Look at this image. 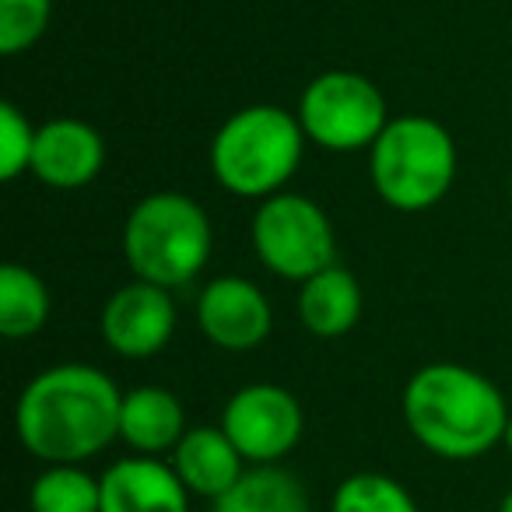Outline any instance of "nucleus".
Returning <instances> with one entry per match:
<instances>
[{"mask_svg":"<svg viewBox=\"0 0 512 512\" xmlns=\"http://www.w3.org/2000/svg\"><path fill=\"white\" fill-rule=\"evenodd\" d=\"M123 393L95 365L67 362L39 372L22 390L15 428L43 463H85L120 439Z\"/></svg>","mask_w":512,"mask_h":512,"instance_id":"f257e3e1","label":"nucleus"},{"mask_svg":"<svg viewBox=\"0 0 512 512\" xmlns=\"http://www.w3.org/2000/svg\"><path fill=\"white\" fill-rule=\"evenodd\" d=\"M512 414L491 379L456 362H432L404 386V421L439 460H477L505 442Z\"/></svg>","mask_w":512,"mask_h":512,"instance_id":"f03ea898","label":"nucleus"},{"mask_svg":"<svg viewBox=\"0 0 512 512\" xmlns=\"http://www.w3.org/2000/svg\"><path fill=\"white\" fill-rule=\"evenodd\" d=\"M306 151L299 116L281 106H246L218 127L211 141V172L235 197L267 200L285 190Z\"/></svg>","mask_w":512,"mask_h":512,"instance_id":"7ed1b4c3","label":"nucleus"},{"mask_svg":"<svg viewBox=\"0 0 512 512\" xmlns=\"http://www.w3.org/2000/svg\"><path fill=\"white\" fill-rule=\"evenodd\" d=\"M123 256L134 278L162 288H183L207 267L211 221L193 197L176 190L137 200L123 225Z\"/></svg>","mask_w":512,"mask_h":512,"instance_id":"20e7f679","label":"nucleus"},{"mask_svg":"<svg viewBox=\"0 0 512 512\" xmlns=\"http://www.w3.org/2000/svg\"><path fill=\"white\" fill-rule=\"evenodd\" d=\"M369 172L379 200L393 211H428L456 179L453 134L432 116H393L369 148Z\"/></svg>","mask_w":512,"mask_h":512,"instance_id":"39448f33","label":"nucleus"},{"mask_svg":"<svg viewBox=\"0 0 512 512\" xmlns=\"http://www.w3.org/2000/svg\"><path fill=\"white\" fill-rule=\"evenodd\" d=\"M253 249L260 264L288 281H309L337 264V235L327 211L302 193H274L253 214Z\"/></svg>","mask_w":512,"mask_h":512,"instance_id":"423d86ee","label":"nucleus"},{"mask_svg":"<svg viewBox=\"0 0 512 512\" xmlns=\"http://www.w3.org/2000/svg\"><path fill=\"white\" fill-rule=\"evenodd\" d=\"M295 116L306 130V141L337 155L372 148L390 123L383 92L355 71H327L313 78Z\"/></svg>","mask_w":512,"mask_h":512,"instance_id":"0eeeda50","label":"nucleus"},{"mask_svg":"<svg viewBox=\"0 0 512 512\" xmlns=\"http://www.w3.org/2000/svg\"><path fill=\"white\" fill-rule=\"evenodd\" d=\"M221 428L242 460L253 467H267L288 456L302 439V404L295 393L274 383H249L232 393L221 411Z\"/></svg>","mask_w":512,"mask_h":512,"instance_id":"6e6552de","label":"nucleus"},{"mask_svg":"<svg viewBox=\"0 0 512 512\" xmlns=\"http://www.w3.org/2000/svg\"><path fill=\"white\" fill-rule=\"evenodd\" d=\"M99 327L109 351L123 358H151L172 341L176 302H172L169 288L134 278L130 285L109 295V302L102 306Z\"/></svg>","mask_w":512,"mask_h":512,"instance_id":"1a4fd4ad","label":"nucleus"},{"mask_svg":"<svg viewBox=\"0 0 512 512\" xmlns=\"http://www.w3.org/2000/svg\"><path fill=\"white\" fill-rule=\"evenodd\" d=\"M197 323L214 348L253 351L267 341L274 316L267 295L253 281L225 274L204 285L197 299Z\"/></svg>","mask_w":512,"mask_h":512,"instance_id":"9d476101","label":"nucleus"},{"mask_svg":"<svg viewBox=\"0 0 512 512\" xmlns=\"http://www.w3.org/2000/svg\"><path fill=\"white\" fill-rule=\"evenodd\" d=\"M106 165V144L99 130L74 116H57L43 123L36 134L32 176L53 190H81Z\"/></svg>","mask_w":512,"mask_h":512,"instance_id":"9b49d317","label":"nucleus"},{"mask_svg":"<svg viewBox=\"0 0 512 512\" xmlns=\"http://www.w3.org/2000/svg\"><path fill=\"white\" fill-rule=\"evenodd\" d=\"M102 512H190V491L172 463L127 456L102 474Z\"/></svg>","mask_w":512,"mask_h":512,"instance_id":"f8f14e48","label":"nucleus"},{"mask_svg":"<svg viewBox=\"0 0 512 512\" xmlns=\"http://www.w3.org/2000/svg\"><path fill=\"white\" fill-rule=\"evenodd\" d=\"M169 456L172 470L186 484V491L211 498V502L225 495L246 474V467H242L246 460H242V453L235 449V442L228 439V432L221 425L186 428V435Z\"/></svg>","mask_w":512,"mask_h":512,"instance_id":"ddd939ff","label":"nucleus"},{"mask_svg":"<svg viewBox=\"0 0 512 512\" xmlns=\"http://www.w3.org/2000/svg\"><path fill=\"white\" fill-rule=\"evenodd\" d=\"M186 435L183 404L165 386H137L123 393L120 407V439L137 456H162L179 446Z\"/></svg>","mask_w":512,"mask_h":512,"instance_id":"4468645a","label":"nucleus"},{"mask_svg":"<svg viewBox=\"0 0 512 512\" xmlns=\"http://www.w3.org/2000/svg\"><path fill=\"white\" fill-rule=\"evenodd\" d=\"M362 306V285L341 264H330L327 271L313 274L299 288L302 327L313 337H323V341H334V337H344L348 330H355V323L362 320Z\"/></svg>","mask_w":512,"mask_h":512,"instance_id":"2eb2a0df","label":"nucleus"},{"mask_svg":"<svg viewBox=\"0 0 512 512\" xmlns=\"http://www.w3.org/2000/svg\"><path fill=\"white\" fill-rule=\"evenodd\" d=\"M211 512H309V495L302 481L288 470L253 467L211 502Z\"/></svg>","mask_w":512,"mask_h":512,"instance_id":"dca6fc26","label":"nucleus"},{"mask_svg":"<svg viewBox=\"0 0 512 512\" xmlns=\"http://www.w3.org/2000/svg\"><path fill=\"white\" fill-rule=\"evenodd\" d=\"M50 320V288L36 271L22 264L0 267V334L8 341H25L39 334Z\"/></svg>","mask_w":512,"mask_h":512,"instance_id":"f3484780","label":"nucleus"},{"mask_svg":"<svg viewBox=\"0 0 512 512\" xmlns=\"http://www.w3.org/2000/svg\"><path fill=\"white\" fill-rule=\"evenodd\" d=\"M32 512H102V477L81 463H50L29 491Z\"/></svg>","mask_w":512,"mask_h":512,"instance_id":"a211bd4d","label":"nucleus"},{"mask_svg":"<svg viewBox=\"0 0 512 512\" xmlns=\"http://www.w3.org/2000/svg\"><path fill=\"white\" fill-rule=\"evenodd\" d=\"M330 512H418V502L390 474L362 470L337 484Z\"/></svg>","mask_w":512,"mask_h":512,"instance_id":"6ab92c4d","label":"nucleus"},{"mask_svg":"<svg viewBox=\"0 0 512 512\" xmlns=\"http://www.w3.org/2000/svg\"><path fill=\"white\" fill-rule=\"evenodd\" d=\"M53 18V0H0V53H15L36 46L46 36Z\"/></svg>","mask_w":512,"mask_h":512,"instance_id":"aec40b11","label":"nucleus"},{"mask_svg":"<svg viewBox=\"0 0 512 512\" xmlns=\"http://www.w3.org/2000/svg\"><path fill=\"white\" fill-rule=\"evenodd\" d=\"M36 134H39V127H32L29 116H25L15 102H4V106H0V179L15 183L18 176L32 172Z\"/></svg>","mask_w":512,"mask_h":512,"instance_id":"412c9836","label":"nucleus"},{"mask_svg":"<svg viewBox=\"0 0 512 512\" xmlns=\"http://www.w3.org/2000/svg\"><path fill=\"white\" fill-rule=\"evenodd\" d=\"M498 512H512V491L502 498V505H498Z\"/></svg>","mask_w":512,"mask_h":512,"instance_id":"4be33fe9","label":"nucleus"},{"mask_svg":"<svg viewBox=\"0 0 512 512\" xmlns=\"http://www.w3.org/2000/svg\"><path fill=\"white\" fill-rule=\"evenodd\" d=\"M505 449L512 453V418H509V428H505Z\"/></svg>","mask_w":512,"mask_h":512,"instance_id":"5701e85b","label":"nucleus"},{"mask_svg":"<svg viewBox=\"0 0 512 512\" xmlns=\"http://www.w3.org/2000/svg\"><path fill=\"white\" fill-rule=\"evenodd\" d=\"M509 197H512V176H509Z\"/></svg>","mask_w":512,"mask_h":512,"instance_id":"b1692460","label":"nucleus"}]
</instances>
